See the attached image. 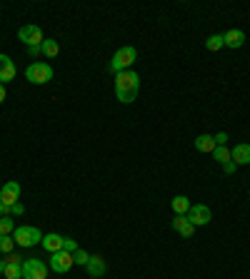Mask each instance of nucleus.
I'll return each instance as SVG.
<instances>
[{
	"mask_svg": "<svg viewBox=\"0 0 250 279\" xmlns=\"http://www.w3.org/2000/svg\"><path fill=\"white\" fill-rule=\"evenodd\" d=\"M18 37L28 48H30V45H43V40H45V37H43V30H40L38 25H23L18 30Z\"/></svg>",
	"mask_w": 250,
	"mask_h": 279,
	"instance_id": "nucleus-7",
	"label": "nucleus"
},
{
	"mask_svg": "<svg viewBox=\"0 0 250 279\" xmlns=\"http://www.w3.org/2000/svg\"><path fill=\"white\" fill-rule=\"evenodd\" d=\"M3 214H5V217H8V214L20 217V214H25V207L20 205V202H15V205H10V207H3Z\"/></svg>",
	"mask_w": 250,
	"mask_h": 279,
	"instance_id": "nucleus-23",
	"label": "nucleus"
},
{
	"mask_svg": "<svg viewBox=\"0 0 250 279\" xmlns=\"http://www.w3.org/2000/svg\"><path fill=\"white\" fill-rule=\"evenodd\" d=\"M213 157H215L220 165H225V162H230V149L225 147V145H218V147L213 149Z\"/></svg>",
	"mask_w": 250,
	"mask_h": 279,
	"instance_id": "nucleus-19",
	"label": "nucleus"
},
{
	"mask_svg": "<svg viewBox=\"0 0 250 279\" xmlns=\"http://www.w3.org/2000/svg\"><path fill=\"white\" fill-rule=\"evenodd\" d=\"M15 73H18V70H15V62L8 55L0 53V85H3V82H10V80L15 77Z\"/></svg>",
	"mask_w": 250,
	"mask_h": 279,
	"instance_id": "nucleus-10",
	"label": "nucleus"
},
{
	"mask_svg": "<svg viewBox=\"0 0 250 279\" xmlns=\"http://www.w3.org/2000/svg\"><path fill=\"white\" fill-rule=\"evenodd\" d=\"M5 97H8V93H5V85H0V102H5Z\"/></svg>",
	"mask_w": 250,
	"mask_h": 279,
	"instance_id": "nucleus-31",
	"label": "nucleus"
},
{
	"mask_svg": "<svg viewBox=\"0 0 250 279\" xmlns=\"http://www.w3.org/2000/svg\"><path fill=\"white\" fill-rule=\"evenodd\" d=\"M18 197H20V185L18 182H5V185H3V189H0V202H3V207L15 205Z\"/></svg>",
	"mask_w": 250,
	"mask_h": 279,
	"instance_id": "nucleus-9",
	"label": "nucleus"
},
{
	"mask_svg": "<svg viewBox=\"0 0 250 279\" xmlns=\"http://www.w3.org/2000/svg\"><path fill=\"white\" fill-rule=\"evenodd\" d=\"M85 269H88V274H90V277H103V274H105V269H108L105 257H100V254H90V262L85 264Z\"/></svg>",
	"mask_w": 250,
	"mask_h": 279,
	"instance_id": "nucleus-11",
	"label": "nucleus"
},
{
	"mask_svg": "<svg viewBox=\"0 0 250 279\" xmlns=\"http://www.w3.org/2000/svg\"><path fill=\"white\" fill-rule=\"evenodd\" d=\"M223 45H225V42H223V35H210L205 40V50H210V53H218Z\"/></svg>",
	"mask_w": 250,
	"mask_h": 279,
	"instance_id": "nucleus-21",
	"label": "nucleus"
},
{
	"mask_svg": "<svg viewBox=\"0 0 250 279\" xmlns=\"http://www.w3.org/2000/svg\"><path fill=\"white\" fill-rule=\"evenodd\" d=\"M5 264H23V257L10 252V254H5Z\"/></svg>",
	"mask_w": 250,
	"mask_h": 279,
	"instance_id": "nucleus-27",
	"label": "nucleus"
},
{
	"mask_svg": "<svg viewBox=\"0 0 250 279\" xmlns=\"http://www.w3.org/2000/svg\"><path fill=\"white\" fill-rule=\"evenodd\" d=\"M225 142H228V135H225V132L215 135V145H225Z\"/></svg>",
	"mask_w": 250,
	"mask_h": 279,
	"instance_id": "nucleus-29",
	"label": "nucleus"
},
{
	"mask_svg": "<svg viewBox=\"0 0 250 279\" xmlns=\"http://www.w3.org/2000/svg\"><path fill=\"white\" fill-rule=\"evenodd\" d=\"M23 279H48V267L40 260L23 262Z\"/></svg>",
	"mask_w": 250,
	"mask_h": 279,
	"instance_id": "nucleus-5",
	"label": "nucleus"
},
{
	"mask_svg": "<svg viewBox=\"0 0 250 279\" xmlns=\"http://www.w3.org/2000/svg\"><path fill=\"white\" fill-rule=\"evenodd\" d=\"M223 42H225V48H243V42H245V33L243 30H228L225 35H223Z\"/></svg>",
	"mask_w": 250,
	"mask_h": 279,
	"instance_id": "nucleus-14",
	"label": "nucleus"
},
{
	"mask_svg": "<svg viewBox=\"0 0 250 279\" xmlns=\"http://www.w3.org/2000/svg\"><path fill=\"white\" fill-rule=\"evenodd\" d=\"M13 247H15V240H10V237H0V252H3V254H10Z\"/></svg>",
	"mask_w": 250,
	"mask_h": 279,
	"instance_id": "nucleus-24",
	"label": "nucleus"
},
{
	"mask_svg": "<svg viewBox=\"0 0 250 279\" xmlns=\"http://www.w3.org/2000/svg\"><path fill=\"white\" fill-rule=\"evenodd\" d=\"M215 147H218V145H215V137H213V135H200V137H195V149H198V152H210L213 155Z\"/></svg>",
	"mask_w": 250,
	"mask_h": 279,
	"instance_id": "nucleus-16",
	"label": "nucleus"
},
{
	"mask_svg": "<svg viewBox=\"0 0 250 279\" xmlns=\"http://www.w3.org/2000/svg\"><path fill=\"white\" fill-rule=\"evenodd\" d=\"M0 274H5V260H0Z\"/></svg>",
	"mask_w": 250,
	"mask_h": 279,
	"instance_id": "nucleus-32",
	"label": "nucleus"
},
{
	"mask_svg": "<svg viewBox=\"0 0 250 279\" xmlns=\"http://www.w3.org/2000/svg\"><path fill=\"white\" fill-rule=\"evenodd\" d=\"M230 160L235 165H250V145H235L230 149Z\"/></svg>",
	"mask_w": 250,
	"mask_h": 279,
	"instance_id": "nucleus-13",
	"label": "nucleus"
},
{
	"mask_svg": "<svg viewBox=\"0 0 250 279\" xmlns=\"http://www.w3.org/2000/svg\"><path fill=\"white\" fill-rule=\"evenodd\" d=\"M15 232V222L10 217H0V237H10Z\"/></svg>",
	"mask_w": 250,
	"mask_h": 279,
	"instance_id": "nucleus-20",
	"label": "nucleus"
},
{
	"mask_svg": "<svg viewBox=\"0 0 250 279\" xmlns=\"http://www.w3.org/2000/svg\"><path fill=\"white\" fill-rule=\"evenodd\" d=\"M190 200L185 197V195H178V197H173V212L175 214H188L190 212Z\"/></svg>",
	"mask_w": 250,
	"mask_h": 279,
	"instance_id": "nucleus-17",
	"label": "nucleus"
},
{
	"mask_svg": "<svg viewBox=\"0 0 250 279\" xmlns=\"http://www.w3.org/2000/svg\"><path fill=\"white\" fill-rule=\"evenodd\" d=\"M40 50H43V55L45 57H55L60 53V45L58 40H43V45H40Z\"/></svg>",
	"mask_w": 250,
	"mask_h": 279,
	"instance_id": "nucleus-18",
	"label": "nucleus"
},
{
	"mask_svg": "<svg viewBox=\"0 0 250 279\" xmlns=\"http://www.w3.org/2000/svg\"><path fill=\"white\" fill-rule=\"evenodd\" d=\"M173 229L178 234H183V237H190L193 232H195V227H193V222L188 220V214H175Z\"/></svg>",
	"mask_w": 250,
	"mask_h": 279,
	"instance_id": "nucleus-12",
	"label": "nucleus"
},
{
	"mask_svg": "<svg viewBox=\"0 0 250 279\" xmlns=\"http://www.w3.org/2000/svg\"><path fill=\"white\" fill-rule=\"evenodd\" d=\"M223 167H225V175H233V172H235V169H238V165H235V162H225V165H223Z\"/></svg>",
	"mask_w": 250,
	"mask_h": 279,
	"instance_id": "nucleus-30",
	"label": "nucleus"
},
{
	"mask_svg": "<svg viewBox=\"0 0 250 279\" xmlns=\"http://www.w3.org/2000/svg\"><path fill=\"white\" fill-rule=\"evenodd\" d=\"M13 240H15L20 247H35V244L43 240V234H40L38 227H15Z\"/></svg>",
	"mask_w": 250,
	"mask_h": 279,
	"instance_id": "nucleus-4",
	"label": "nucleus"
},
{
	"mask_svg": "<svg viewBox=\"0 0 250 279\" xmlns=\"http://www.w3.org/2000/svg\"><path fill=\"white\" fill-rule=\"evenodd\" d=\"M28 53H30V57H38V55H43V50H40V45H30V48H28Z\"/></svg>",
	"mask_w": 250,
	"mask_h": 279,
	"instance_id": "nucleus-28",
	"label": "nucleus"
},
{
	"mask_svg": "<svg viewBox=\"0 0 250 279\" xmlns=\"http://www.w3.org/2000/svg\"><path fill=\"white\" fill-rule=\"evenodd\" d=\"M63 242H65V237H60L55 232H53V234H45V237L40 240V244H43L50 254H53V252H60V249H63Z\"/></svg>",
	"mask_w": 250,
	"mask_h": 279,
	"instance_id": "nucleus-15",
	"label": "nucleus"
},
{
	"mask_svg": "<svg viewBox=\"0 0 250 279\" xmlns=\"http://www.w3.org/2000/svg\"><path fill=\"white\" fill-rule=\"evenodd\" d=\"M248 197H250V195H248Z\"/></svg>",
	"mask_w": 250,
	"mask_h": 279,
	"instance_id": "nucleus-34",
	"label": "nucleus"
},
{
	"mask_svg": "<svg viewBox=\"0 0 250 279\" xmlns=\"http://www.w3.org/2000/svg\"><path fill=\"white\" fill-rule=\"evenodd\" d=\"M73 260H75V264H83V267H85V264L90 262V254H88V252H83V249H78L75 254H73Z\"/></svg>",
	"mask_w": 250,
	"mask_h": 279,
	"instance_id": "nucleus-25",
	"label": "nucleus"
},
{
	"mask_svg": "<svg viewBox=\"0 0 250 279\" xmlns=\"http://www.w3.org/2000/svg\"><path fill=\"white\" fill-rule=\"evenodd\" d=\"M63 249H65V252H70V254H75V252H78V242H75V240H65V242H63Z\"/></svg>",
	"mask_w": 250,
	"mask_h": 279,
	"instance_id": "nucleus-26",
	"label": "nucleus"
},
{
	"mask_svg": "<svg viewBox=\"0 0 250 279\" xmlns=\"http://www.w3.org/2000/svg\"><path fill=\"white\" fill-rule=\"evenodd\" d=\"M0 217H3V202H0Z\"/></svg>",
	"mask_w": 250,
	"mask_h": 279,
	"instance_id": "nucleus-33",
	"label": "nucleus"
},
{
	"mask_svg": "<svg viewBox=\"0 0 250 279\" xmlns=\"http://www.w3.org/2000/svg\"><path fill=\"white\" fill-rule=\"evenodd\" d=\"M210 209L205 205H193L190 212H188V220L193 222V227H205V224L210 222Z\"/></svg>",
	"mask_w": 250,
	"mask_h": 279,
	"instance_id": "nucleus-8",
	"label": "nucleus"
},
{
	"mask_svg": "<svg viewBox=\"0 0 250 279\" xmlns=\"http://www.w3.org/2000/svg\"><path fill=\"white\" fill-rule=\"evenodd\" d=\"M138 90H140V77L133 70H123V73L116 75V97L120 102L130 105L135 97H138Z\"/></svg>",
	"mask_w": 250,
	"mask_h": 279,
	"instance_id": "nucleus-1",
	"label": "nucleus"
},
{
	"mask_svg": "<svg viewBox=\"0 0 250 279\" xmlns=\"http://www.w3.org/2000/svg\"><path fill=\"white\" fill-rule=\"evenodd\" d=\"M25 77L33 85H45L48 80H53V68L48 62H30L28 70H25Z\"/></svg>",
	"mask_w": 250,
	"mask_h": 279,
	"instance_id": "nucleus-3",
	"label": "nucleus"
},
{
	"mask_svg": "<svg viewBox=\"0 0 250 279\" xmlns=\"http://www.w3.org/2000/svg\"><path fill=\"white\" fill-rule=\"evenodd\" d=\"M73 264H75L73 254H70V252H65V249H60V252H53V254H50V269H53V272H58V274H65Z\"/></svg>",
	"mask_w": 250,
	"mask_h": 279,
	"instance_id": "nucleus-6",
	"label": "nucleus"
},
{
	"mask_svg": "<svg viewBox=\"0 0 250 279\" xmlns=\"http://www.w3.org/2000/svg\"><path fill=\"white\" fill-rule=\"evenodd\" d=\"M135 57H138V50H135L133 45H125V48H120L116 55H113V60H110V70L113 73H123V70H128L130 65L135 62Z\"/></svg>",
	"mask_w": 250,
	"mask_h": 279,
	"instance_id": "nucleus-2",
	"label": "nucleus"
},
{
	"mask_svg": "<svg viewBox=\"0 0 250 279\" xmlns=\"http://www.w3.org/2000/svg\"><path fill=\"white\" fill-rule=\"evenodd\" d=\"M5 279H23V264H5Z\"/></svg>",
	"mask_w": 250,
	"mask_h": 279,
	"instance_id": "nucleus-22",
	"label": "nucleus"
}]
</instances>
